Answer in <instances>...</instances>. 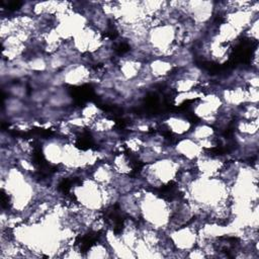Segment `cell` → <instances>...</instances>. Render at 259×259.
Returning <instances> with one entry per match:
<instances>
[{"mask_svg":"<svg viewBox=\"0 0 259 259\" xmlns=\"http://www.w3.org/2000/svg\"><path fill=\"white\" fill-rule=\"evenodd\" d=\"M164 124L170 132L178 136L185 135L191 131V123L182 116H170L164 121Z\"/></svg>","mask_w":259,"mask_h":259,"instance_id":"cell-6","label":"cell"},{"mask_svg":"<svg viewBox=\"0 0 259 259\" xmlns=\"http://www.w3.org/2000/svg\"><path fill=\"white\" fill-rule=\"evenodd\" d=\"M62 76L64 83L69 85H81L88 82L92 78L90 69L85 64L81 63L68 65L66 68H64Z\"/></svg>","mask_w":259,"mask_h":259,"instance_id":"cell-2","label":"cell"},{"mask_svg":"<svg viewBox=\"0 0 259 259\" xmlns=\"http://www.w3.org/2000/svg\"><path fill=\"white\" fill-rule=\"evenodd\" d=\"M173 150L174 154L191 162H194L204 153V150L200 147V145L189 137L179 140L174 146Z\"/></svg>","mask_w":259,"mask_h":259,"instance_id":"cell-3","label":"cell"},{"mask_svg":"<svg viewBox=\"0 0 259 259\" xmlns=\"http://www.w3.org/2000/svg\"><path fill=\"white\" fill-rule=\"evenodd\" d=\"M147 64L150 74L154 79L164 78L168 76L174 67L169 58H153Z\"/></svg>","mask_w":259,"mask_h":259,"instance_id":"cell-5","label":"cell"},{"mask_svg":"<svg viewBox=\"0 0 259 259\" xmlns=\"http://www.w3.org/2000/svg\"><path fill=\"white\" fill-rule=\"evenodd\" d=\"M140 219L153 229L167 232L172 209L170 201L144 189L142 196L138 199Z\"/></svg>","mask_w":259,"mask_h":259,"instance_id":"cell-1","label":"cell"},{"mask_svg":"<svg viewBox=\"0 0 259 259\" xmlns=\"http://www.w3.org/2000/svg\"><path fill=\"white\" fill-rule=\"evenodd\" d=\"M189 138L196 142L214 138V130L210 124L202 122L197 124L193 130L189 132Z\"/></svg>","mask_w":259,"mask_h":259,"instance_id":"cell-7","label":"cell"},{"mask_svg":"<svg viewBox=\"0 0 259 259\" xmlns=\"http://www.w3.org/2000/svg\"><path fill=\"white\" fill-rule=\"evenodd\" d=\"M84 257L87 258H109L111 256V251L105 242H96L89 247L84 253Z\"/></svg>","mask_w":259,"mask_h":259,"instance_id":"cell-8","label":"cell"},{"mask_svg":"<svg viewBox=\"0 0 259 259\" xmlns=\"http://www.w3.org/2000/svg\"><path fill=\"white\" fill-rule=\"evenodd\" d=\"M42 155L46 160L51 164H62L64 155V144L58 140H48L42 145Z\"/></svg>","mask_w":259,"mask_h":259,"instance_id":"cell-4","label":"cell"}]
</instances>
